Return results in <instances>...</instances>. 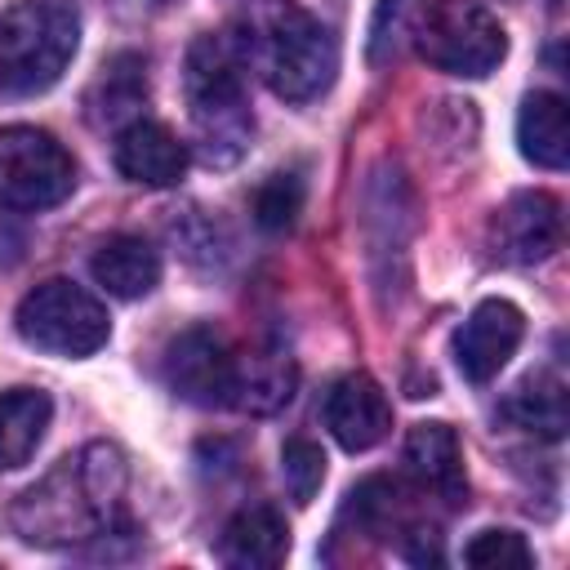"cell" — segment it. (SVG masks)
Returning a JSON list of instances; mask_svg holds the SVG:
<instances>
[{"label": "cell", "mask_w": 570, "mask_h": 570, "mask_svg": "<svg viewBox=\"0 0 570 570\" xmlns=\"http://www.w3.org/2000/svg\"><path fill=\"white\" fill-rule=\"evenodd\" d=\"M125 454L94 441L76 459H62L40 485H31L13 503V530L40 548L116 534L125 521Z\"/></svg>", "instance_id": "6da1fadb"}, {"label": "cell", "mask_w": 570, "mask_h": 570, "mask_svg": "<svg viewBox=\"0 0 570 570\" xmlns=\"http://www.w3.org/2000/svg\"><path fill=\"white\" fill-rule=\"evenodd\" d=\"M240 62L285 102L316 98L338 71L330 27L294 0H245L232 36Z\"/></svg>", "instance_id": "7a4b0ae2"}, {"label": "cell", "mask_w": 570, "mask_h": 570, "mask_svg": "<svg viewBox=\"0 0 570 570\" xmlns=\"http://www.w3.org/2000/svg\"><path fill=\"white\" fill-rule=\"evenodd\" d=\"M183 94H187V116L205 160L209 165L240 160L254 134V111L245 98V62L227 36L191 40L183 62Z\"/></svg>", "instance_id": "3957f363"}, {"label": "cell", "mask_w": 570, "mask_h": 570, "mask_svg": "<svg viewBox=\"0 0 570 570\" xmlns=\"http://www.w3.org/2000/svg\"><path fill=\"white\" fill-rule=\"evenodd\" d=\"M76 40L80 22L67 0H13L0 13V89L45 94L67 71Z\"/></svg>", "instance_id": "277c9868"}, {"label": "cell", "mask_w": 570, "mask_h": 570, "mask_svg": "<svg viewBox=\"0 0 570 570\" xmlns=\"http://www.w3.org/2000/svg\"><path fill=\"white\" fill-rule=\"evenodd\" d=\"M410 36L419 58L450 76H490L508 53L499 18L472 0H423L410 13Z\"/></svg>", "instance_id": "5b68a950"}, {"label": "cell", "mask_w": 570, "mask_h": 570, "mask_svg": "<svg viewBox=\"0 0 570 570\" xmlns=\"http://www.w3.org/2000/svg\"><path fill=\"white\" fill-rule=\"evenodd\" d=\"M13 325L22 334V343L49 352V356H94L107 334H111V321H107V307L80 289L76 281H40L13 312Z\"/></svg>", "instance_id": "8992f818"}, {"label": "cell", "mask_w": 570, "mask_h": 570, "mask_svg": "<svg viewBox=\"0 0 570 570\" xmlns=\"http://www.w3.org/2000/svg\"><path fill=\"white\" fill-rule=\"evenodd\" d=\"M76 160L71 151L36 125L0 129V205L9 209H49L71 196Z\"/></svg>", "instance_id": "52a82bcc"}, {"label": "cell", "mask_w": 570, "mask_h": 570, "mask_svg": "<svg viewBox=\"0 0 570 570\" xmlns=\"http://www.w3.org/2000/svg\"><path fill=\"white\" fill-rule=\"evenodd\" d=\"M165 383L191 405H232L236 401V352L205 325L183 330L165 347Z\"/></svg>", "instance_id": "ba28073f"}, {"label": "cell", "mask_w": 570, "mask_h": 570, "mask_svg": "<svg viewBox=\"0 0 570 570\" xmlns=\"http://www.w3.org/2000/svg\"><path fill=\"white\" fill-rule=\"evenodd\" d=\"M521 334H525V316L517 303L508 298H485L472 307V316L459 325L454 334V361H459V374L468 383H490L508 356L521 347Z\"/></svg>", "instance_id": "9c48e42d"}, {"label": "cell", "mask_w": 570, "mask_h": 570, "mask_svg": "<svg viewBox=\"0 0 570 570\" xmlns=\"http://www.w3.org/2000/svg\"><path fill=\"white\" fill-rule=\"evenodd\" d=\"M321 414H325L330 436H334L343 450H352V454L374 450V445L392 432V405H387L383 387H379L370 374H343V379L325 392Z\"/></svg>", "instance_id": "30bf717a"}, {"label": "cell", "mask_w": 570, "mask_h": 570, "mask_svg": "<svg viewBox=\"0 0 570 570\" xmlns=\"http://www.w3.org/2000/svg\"><path fill=\"white\" fill-rule=\"evenodd\" d=\"M494 254L508 263H543L561 245V205L548 191H517L490 223Z\"/></svg>", "instance_id": "8fae6325"}, {"label": "cell", "mask_w": 570, "mask_h": 570, "mask_svg": "<svg viewBox=\"0 0 570 570\" xmlns=\"http://www.w3.org/2000/svg\"><path fill=\"white\" fill-rule=\"evenodd\" d=\"M116 169L142 187H174L187 174V142L160 120H129L116 134Z\"/></svg>", "instance_id": "7c38bea8"}, {"label": "cell", "mask_w": 570, "mask_h": 570, "mask_svg": "<svg viewBox=\"0 0 570 570\" xmlns=\"http://www.w3.org/2000/svg\"><path fill=\"white\" fill-rule=\"evenodd\" d=\"M405 468L428 490L432 499H445L459 508L468 499V476H463V445L450 423H414L405 436Z\"/></svg>", "instance_id": "4fadbf2b"}, {"label": "cell", "mask_w": 570, "mask_h": 570, "mask_svg": "<svg viewBox=\"0 0 570 570\" xmlns=\"http://www.w3.org/2000/svg\"><path fill=\"white\" fill-rule=\"evenodd\" d=\"M289 552V525L272 503H254L236 512L218 539V557L236 570H272Z\"/></svg>", "instance_id": "5bb4252c"}, {"label": "cell", "mask_w": 570, "mask_h": 570, "mask_svg": "<svg viewBox=\"0 0 570 570\" xmlns=\"http://www.w3.org/2000/svg\"><path fill=\"white\" fill-rule=\"evenodd\" d=\"M517 142L521 156L539 169H566L570 160V107L552 89H534L521 98L517 111Z\"/></svg>", "instance_id": "9a60e30c"}, {"label": "cell", "mask_w": 570, "mask_h": 570, "mask_svg": "<svg viewBox=\"0 0 570 570\" xmlns=\"http://www.w3.org/2000/svg\"><path fill=\"white\" fill-rule=\"evenodd\" d=\"M89 272L116 298H142L160 281V254L142 236H111L94 249Z\"/></svg>", "instance_id": "2e32d148"}, {"label": "cell", "mask_w": 570, "mask_h": 570, "mask_svg": "<svg viewBox=\"0 0 570 570\" xmlns=\"http://www.w3.org/2000/svg\"><path fill=\"white\" fill-rule=\"evenodd\" d=\"M53 419V401L40 387L0 392V468H22L45 441Z\"/></svg>", "instance_id": "e0dca14e"}, {"label": "cell", "mask_w": 570, "mask_h": 570, "mask_svg": "<svg viewBox=\"0 0 570 570\" xmlns=\"http://www.w3.org/2000/svg\"><path fill=\"white\" fill-rule=\"evenodd\" d=\"M503 414L543 436V441H561L566 428H570V401H566V383L557 374H530L517 383V392L503 401Z\"/></svg>", "instance_id": "ac0fdd59"}, {"label": "cell", "mask_w": 570, "mask_h": 570, "mask_svg": "<svg viewBox=\"0 0 570 570\" xmlns=\"http://www.w3.org/2000/svg\"><path fill=\"white\" fill-rule=\"evenodd\" d=\"M347 512L356 517V525L365 534H396L405 539L410 530H419L414 521V508H410V494L396 476H365L352 494H347Z\"/></svg>", "instance_id": "d6986e66"}, {"label": "cell", "mask_w": 570, "mask_h": 570, "mask_svg": "<svg viewBox=\"0 0 570 570\" xmlns=\"http://www.w3.org/2000/svg\"><path fill=\"white\" fill-rule=\"evenodd\" d=\"M294 392V365L289 356L281 352H249V356H236V401L240 410H254V414H267L276 405H285Z\"/></svg>", "instance_id": "ffe728a7"}, {"label": "cell", "mask_w": 570, "mask_h": 570, "mask_svg": "<svg viewBox=\"0 0 570 570\" xmlns=\"http://www.w3.org/2000/svg\"><path fill=\"white\" fill-rule=\"evenodd\" d=\"M142 98H147V80H142V62L138 58H116V62H107L102 67V76H98V85H94V120H120V116H129L134 107H142Z\"/></svg>", "instance_id": "44dd1931"}, {"label": "cell", "mask_w": 570, "mask_h": 570, "mask_svg": "<svg viewBox=\"0 0 570 570\" xmlns=\"http://www.w3.org/2000/svg\"><path fill=\"white\" fill-rule=\"evenodd\" d=\"M463 561L476 570H530L534 552H530L525 534H517V530H481L463 548Z\"/></svg>", "instance_id": "7402d4cb"}, {"label": "cell", "mask_w": 570, "mask_h": 570, "mask_svg": "<svg viewBox=\"0 0 570 570\" xmlns=\"http://www.w3.org/2000/svg\"><path fill=\"white\" fill-rule=\"evenodd\" d=\"M281 476H285V490L294 503H312L321 481H325V454L316 441L307 436H289L285 450H281Z\"/></svg>", "instance_id": "603a6c76"}, {"label": "cell", "mask_w": 570, "mask_h": 570, "mask_svg": "<svg viewBox=\"0 0 570 570\" xmlns=\"http://www.w3.org/2000/svg\"><path fill=\"white\" fill-rule=\"evenodd\" d=\"M303 209V178L298 174H272L254 191V223L263 232H285Z\"/></svg>", "instance_id": "cb8c5ba5"}]
</instances>
